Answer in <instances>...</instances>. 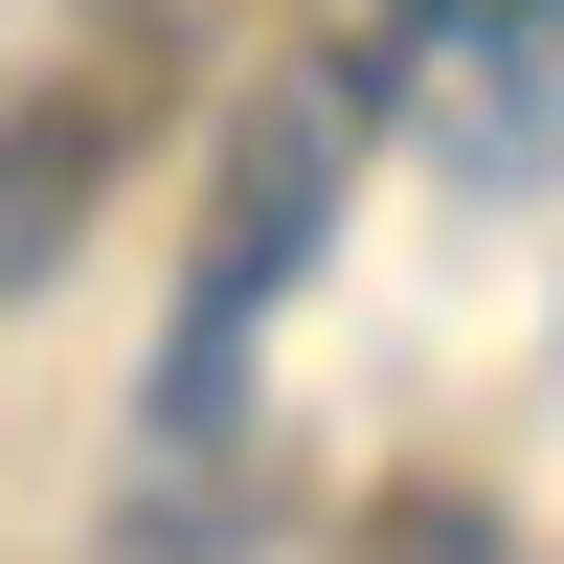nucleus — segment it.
<instances>
[{
	"label": "nucleus",
	"instance_id": "obj_1",
	"mask_svg": "<svg viewBox=\"0 0 564 564\" xmlns=\"http://www.w3.org/2000/svg\"><path fill=\"white\" fill-rule=\"evenodd\" d=\"M361 45L339 68H271L249 113H226V204H204V271H181L159 316V406H135V452H159V497L226 475V406H249V339L316 294V249H339V181H361Z\"/></svg>",
	"mask_w": 564,
	"mask_h": 564
},
{
	"label": "nucleus",
	"instance_id": "obj_2",
	"mask_svg": "<svg viewBox=\"0 0 564 564\" xmlns=\"http://www.w3.org/2000/svg\"><path fill=\"white\" fill-rule=\"evenodd\" d=\"M361 90L452 181H564V0H384L361 23Z\"/></svg>",
	"mask_w": 564,
	"mask_h": 564
},
{
	"label": "nucleus",
	"instance_id": "obj_3",
	"mask_svg": "<svg viewBox=\"0 0 564 564\" xmlns=\"http://www.w3.org/2000/svg\"><path fill=\"white\" fill-rule=\"evenodd\" d=\"M113 135H135V68H68V90H23V113H0V294L68 249V204L113 181Z\"/></svg>",
	"mask_w": 564,
	"mask_h": 564
},
{
	"label": "nucleus",
	"instance_id": "obj_4",
	"mask_svg": "<svg viewBox=\"0 0 564 564\" xmlns=\"http://www.w3.org/2000/svg\"><path fill=\"white\" fill-rule=\"evenodd\" d=\"M361 564H520V542H497L475 497H384V520H361Z\"/></svg>",
	"mask_w": 564,
	"mask_h": 564
}]
</instances>
